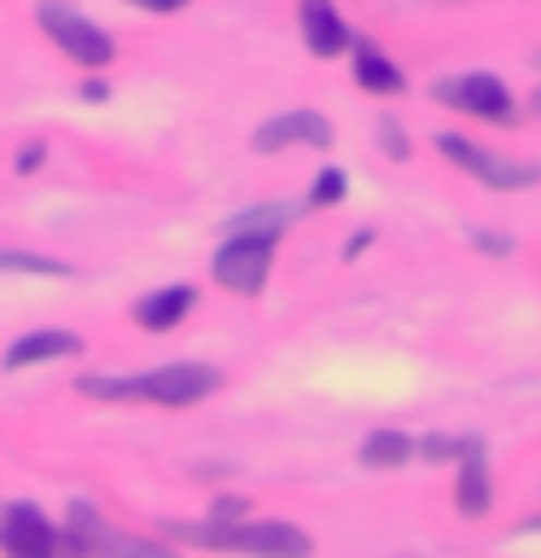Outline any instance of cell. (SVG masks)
Returning a JSON list of instances; mask_svg holds the SVG:
<instances>
[{"label":"cell","instance_id":"8","mask_svg":"<svg viewBox=\"0 0 541 558\" xmlns=\"http://www.w3.org/2000/svg\"><path fill=\"white\" fill-rule=\"evenodd\" d=\"M268 268H274V244H256V239H227L216 251V279L239 296H256L268 286Z\"/></svg>","mask_w":541,"mask_h":558},{"label":"cell","instance_id":"21","mask_svg":"<svg viewBox=\"0 0 541 558\" xmlns=\"http://www.w3.org/2000/svg\"><path fill=\"white\" fill-rule=\"evenodd\" d=\"M530 111H536V117H541V87H536V99H530Z\"/></svg>","mask_w":541,"mask_h":558},{"label":"cell","instance_id":"15","mask_svg":"<svg viewBox=\"0 0 541 558\" xmlns=\"http://www.w3.org/2000/svg\"><path fill=\"white\" fill-rule=\"evenodd\" d=\"M419 453L413 436H401V430H373L361 442V465H373V471H396V465H408Z\"/></svg>","mask_w":541,"mask_h":558},{"label":"cell","instance_id":"18","mask_svg":"<svg viewBox=\"0 0 541 558\" xmlns=\"http://www.w3.org/2000/svg\"><path fill=\"white\" fill-rule=\"evenodd\" d=\"M344 186H349V181H344V169H326L321 181H314L309 204H321V209H326V204H338V198H344Z\"/></svg>","mask_w":541,"mask_h":558},{"label":"cell","instance_id":"3","mask_svg":"<svg viewBox=\"0 0 541 558\" xmlns=\"http://www.w3.org/2000/svg\"><path fill=\"white\" fill-rule=\"evenodd\" d=\"M64 553L70 558H175L169 547H157V541H140V535H122L111 530L94 506L76 500L70 506V523H64Z\"/></svg>","mask_w":541,"mask_h":558},{"label":"cell","instance_id":"5","mask_svg":"<svg viewBox=\"0 0 541 558\" xmlns=\"http://www.w3.org/2000/svg\"><path fill=\"white\" fill-rule=\"evenodd\" d=\"M436 151H443L448 163H460L466 174H478V181L495 186V192H518V186H536L541 181V163H513V157H495V151H483L478 140H466V134H436Z\"/></svg>","mask_w":541,"mask_h":558},{"label":"cell","instance_id":"12","mask_svg":"<svg viewBox=\"0 0 541 558\" xmlns=\"http://www.w3.org/2000/svg\"><path fill=\"white\" fill-rule=\"evenodd\" d=\"M297 221V209L291 204H256V209H244V216L227 221V239H256V244H279V233Z\"/></svg>","mask_w":541,"mask_h":558},{"label":"cell","instance_id":"1","mask_svg":"<svg viewBox=\"0 0 541 558\" xmlns=\"http://www.w3.org/2000/svg\"><path fill=\"white\" fill-rule=\"evenodd\" d=\"M221 373L204 361H175L157 373H134V378H82V396L94 401H157V408H192V401L216 396Z\"/></svg>","mask_w":541,"mask_h":558},{"label":"cell","instance_id":"20","mask_svg":"<svg viewBox=\"0 0 541 558\" xmlns=\"http://www.w3.org/2000/svg\"><path fill=\"white\" fill-rule=\"evenodd\" d=\"M134 7H146V12H175V7H187V0H134Z\"/></svg>","mask_w":541,"mask_h":558},{"label":"cell","instance_id":"19","mask_svg":"<svg viewBox=\"0 0 541 558\" xmlns=\"http://www.w3.org/2000/svg\"><path fill=\"white\" fill-rule=\"evenodd\" d=\"M378 140H384V151H390V157H408V134H401V122H384Z\"/></svg>","mask_w":541,"mask_h":558},{"label":"cell","instance_id":"16","mask_svg":"<svg viewBox=\"0 0 541 558\" xmlns=\"http://www.w3.org/2000/svg\"><path fill=\"white\" fill-rule=\"evenodd\" d=\"M454 500H460V512H466V518H483V512H489V465H483V453L460 460V483H454Z\"/></svg>","mask_w":541,"mask_h":558},{"label":"cell","instance_id":"9","mask_svg":"<svg viewBox=\"0 0 541 558\" xmlns=\"http://www.w3.org/2000/svg\"><path fill=\"white\" fill-rule=\"evenodd\" d=\"M297 29H303V47L314 59H338V52H349V41H356L332 0H297Z\"/></svg>","mask_w":541,"mask_h":558},{"label":"cell","instance_id":"4","mask_svg":"<svg viewBox=\"0 0 541 558\" xmlns=\"http://www.w3.org/2000/svg\"><path fill=\"white\" fill-rule=\"evenodd\" d=\"M35 24H41L47 35H52V47L59 52H70L76 64H111V35H105L94 17H82L76 7H64V0H41L35 7Z\"/></svg>","mask_w":541,"mask_h":558},{"label":"cell","instance_id":"2","mask_svg":"<svg viewBox=\"0 0 541 558\" xmlns=\"http://www.w3.org/2000/svg\"><path fill=\"white\" fill-rule=\"evenodd\" d=\"M175 535L199 541L216 553H239V558H314V541L297 523L279 518H239V523H181Z\"/></svg>","mask_w":541,"mask_h":558},{"label":"cell","instance_id":"23","mask_svg":"<svg viewBox=\"0 0 541 558\" xmlns=\"http://www.w3.org/2000/svg\"><path fill=\"white\" fill-rule=\"evenodd\" d=\"M0 523H7V512H0Z\"/></svg>","mask_w":541,"mask_h":558},{"label":"cell","instance_id":"13","mask_svg":"<svg viewBox=\"0 0 541 558\" xmlns=\"http://www.w3.org/2000/svg\"><path fill=\"white\" fill-rule=\"evenodd\" d=\"M192 303H199L192 286H164V291H152L146 303L134 308V320L146 326V331H169V326H181L187 314H192Z\"/></svg>","mask_w":541,"mask_h":558},{"label":"cell","instance_id":"7","mask_svg":"<svg viewBox=\"0 0 541 558\" xmlns=\"http://www.w3.org/2000/svg\"><path fill=\"white\" fill-rule=\"evenodd\" d=\"M0 547H7V558H70L64 553V530H52L35 506H7Z\"/></svg>","mask_w":541,"mask_h":558},{"label":"cell","instance_id":"17","mask_svg":"<svg viewBox=\"0 0 541 558\" xmlns=\"http://www.w3.org/2000/svg\"><path fill=\"white\" fill-rule=\"evenodd\" d=\"M471 453H483L478 436H425L419 442V460H471Z\"/></svg>","mask_w":541,"mask_h":558},{"label":"cell","instance_id":"11","mask_svg":"<svg viewBox=\"0 0 541 558\" xmlns=\"http://www.w3.org/2000/svg\"><path fill=\"white\" fill-rule=\"evenodd\" d=\"M70 355H82L76 331H29V338H17L7 349V373H24L35 361H70Z\"/></svg>","mask_w":541,"mask_h":558},{"label":"cell","instance_id":"14","mask_svg":"<svg viewBox=\"0 0 541 558\" xmlns=\"http://www.w3.org/2000/svg\"><path fill=\"white\" fill-rule=\"evenodd\" d=\"M349 52H356V82L361 87H373V94H401V70L384 59V52L373 47V41H349Z\"/></svg>","mask_w":541,"mask_h":558},{"label":"cell","instance_id":"6","mask_svg":"<svg viewBox=\"0 0 541 558\" xmlns=\"http://www.w3.org/2000/svg\"><path fill=\"white\" fill-rule=\"evenodd\" d=\"M436 105H454V111L466 117H483V122H513V94H506L501 76H489V70H466V76H443L431 87Z\"/></svg>","mask_w":541,"mask_h":558},{"label":"cell","instance_id":"10","mask_svg":"<svg viewBox=\"0 0 541 558\" xmlns=\"http://www.w3.org/2000/svg\"><path fill=\"white\" fill-rule=\"evenodd\" d=\"M326 140H332V122L321 111H286V117L262 122L251 146L256 151H286V146H326Z\"/></svg>","mask_w":541,"mask_h":558},{"label":"cell","instance_id":"22","mask_svg":"<svg viewBox=\"0 0 541 558\" xmlns=\"http://www.w3.org/2000/svg\"><path fill=\"white\" fill-rule=\"evenodd\" d=\"M536 70H541V47H536Z\"/></svg>","mask_w":541,"mask_h":558}]
</instances>
